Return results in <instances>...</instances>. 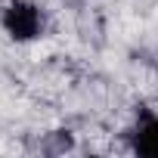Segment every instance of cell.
<instances>
[{
  "instance_id": "cell-1",
  "label": "cell",
  "mask_w": 158,
  "mask_h": 158,
  "mask_svg": "<svg viewBox=\"0 0 158 158\" xmlns=\"http://www.w3.org/2000/svg\"><path fill=\"white\" fill-rule=\"evenodd\" d=\"M0 25L16 44L37 40L44 34V10L34 0H6L0 10Z\"/></svg>"
},
{
  "instance_id": "cell-2",
  "label": "cell",
  "mask_w": 158,
  "mask_h": 158,
  "mask_svg": "<svg viewBox=\"0 0 158 158\" xmlns=\"http://www.w3.org/2000/svg\"><path fill=\"white\" fill-rule=\"evenodd\" d=\"M130 146L143 158H158V115L155 112L136 115V124L130 130Z\"/></svg>"
}]
</instances>
